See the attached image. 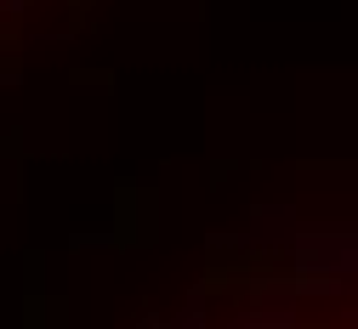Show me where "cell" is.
Segmentation results:
<instances>
[{"instance_id":"1","label":"cell","mask_w":358,"mask_h":329,"mask_svg":"<svg viewBox=\"0 0 358 329\" xmlns=\"http://www.w3.org/2000/svg\"><path fill=\"white\" fill-rule=\"evenodd\" d=\"M347 329H358V323H347Z\"/></svg>"}]
</instances>
